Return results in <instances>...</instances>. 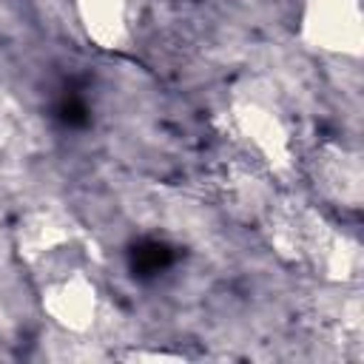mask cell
Here are the masks:
<instances>
[{"instance_id":"6","label":"cell","mask_w":364,"mask_h":364,"mask_svg":"<svg viewBox=\"0 0 364 364\" xmlns=\"http://www.w3.org/2000/svg\"><path fill=\"white\" fill-rule=\"evenodd\" d=\"M310 179L316 191L344 210H358L364 202L361 154L341 142H321L310 156Z\"/></svg>"},{"instance_id":"2","label":"cell","mask_w":364,"mask_h":364,"mask_svg":"<svg viewBox=\"0 0 364 364\" xmlns=\"http://www.w3.org/2000/svg\"><path fill=\"white\" fill-rule=\"evenodd\" d=\"M11 247L31 284L77 267L102 270L100 245L88 228L57 202H37L23 208L11 225Z\"/></svg>"},{"instance_id":"1","label":"cell","mask_w":364,"mask_h":364,"mask_svg":"<svg viewBox=\"0 0 364 364\" xmlns=\"http://www.w3.org/2000/svg\"><path fill=\"white\" fill-rule=\"evenodd\" d=\"M259 219L270 250L284 264L336 287L358 279L361 245L304 199L270 196L259 210Z\"/></svg>"},{"instance_id":"7","label":"cell","mask_w":364,"mask_h":364,"mask_svg":"<svg viewBox=\"0 0 364 364\" xmlns=\"http://www.w3.org/2000/svg\"><path fill=\"white\" fill-rule=\"evenodd\" d=\"M82 37L108 54L131 46V0H71Z\"/></svg>"},{"instance_id":"8","label":"cell","mask_w":364,"mask_h":364,"mask_svg":"<svg viewBox=\"0 0 364 364\" xmlns=\"http://www.w3.org/2000/svg\"><path fill=\"white\" fill-rule=\"evenodd\" d=\"M28 142V125L26 111L6 94H0V154L26 151Z\"/></svg>"},{"instance_id":"5","label":"cell","mask_w":364,"mask_h":364,"mask_svg":"<svg viewBox=\"0 0 364 364\" xmlns=\"http://www.w3.org/2000/svg\"><path fill=\"white\" fill-rule=\"evenodd\" d=\"M299 37L318 54L358 60L364 51L361 0H301Z\"/></svg>"},{"instance_id":"9","label":"cell","mask_w":364,"mask_h":364,"mask_svg":"<svg viewBox=\"0 0 364 364\" xmlns=\"http://www.w3.org/2000/svg\"><path fill=\"white\" fill-rule=\"evenodd\" d=\"M119 358L122 361H185V353H171V350H128Z\"/></svg>"},{"instance_id":"4","label":"cell","mask_w":364,"mask_h":364,"mask_svg":"<svg viewBox=\"0 0 364 364\" xmlns=\"http://www.w3.org/2000/svg\"><path fill=\"white\" fill-rule=\"evenodd\" d=\"M37 301L54 327L71 336H85L102 313L100 267H77L34 282Z\"/></svg>"},{"instance_id":"3","label":"cell","mask_w":364,"mask_h":364,"mask_svg":"<svg viewBox=\"0 0 364 364\" xmlns=\"http://www.w3.org/2000/svg\"><path fill=\"white\" fill-rule=\"evenodd\" d=\"M228 134L256 159L267 173L287 176L296 168V142L287 114L270 85L245 80L228 94L225 105Z\"/></svg>"}]
</instances>
